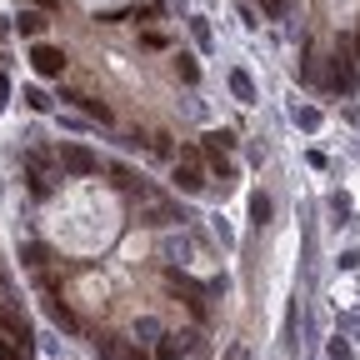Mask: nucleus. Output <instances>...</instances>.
<instances>
[{"label": "nucleus", "instance_id": "obj_18", "mask_svg": "<svg viewBox=\"0 0 360 360\" xmlns=\"http://www.w3.org/2000/svg\"><path fill=\"white\" fill-rule=\"evenodd\" d=\"M225 360H250V355H245V345H231V350H225Z\"/></svg>", "mask_w": 360, "mask_h": 360}, {"label": "nucleus", "instance_id": "obj_7", "mask_svg": "<svg viewBox=\"0 0 360 360\" xmlns=\"http://www.w3.org/2000/svg\"><path fill=\"white\" fill-rule=\"evenodd\" d=\"M330 85H335V90H355V70L345 65V56H335V70H330Z\"/></svg>", "mask_w": 360, "mask_h": 360}, {"label": "nucleus", "instance_id": "obj_8", "mask_svg": "<svg viewBox=\"0 0 360 360\" xmlns=\"http://www.w3.org/2000/svg\"><path fill=\"white\" fill-rule=\"evenodd\" d=\"M231 90H236V96H240L245 105L255 101V85H250V75H245V70H231Z\"/></svg>", "mask_w": 360, "mask_h": 360}, {"label": "nucleus", "instance_id": "obj_14", "mask_svg": "<svg viewBox=\"0 0 360 360\" xmlns=\"http://www.w3.org/2000/svg\"><path fill=\"white\" fill-rule=\"evenodd\" d=\"M250 215H255V225H265L270 220V200L265 195H250Z\"/></svg>", "mask_w": 360, "mask_h": 360}, {"label": "nucleus", "instance_id": "obj_11", "mask_svg": "<svg viewBox=\"0 0 360 360\" xmlns=\"http://www.w3.org/2000/svg\"><path fill=\"white\" fill-rule=\"evenodd\" d=\"M51 321L65 326V330H80V326H75V315H70V305H60V300H51Z\"/></svg>", "mask_w": 360, "mask_h": 360}, {"label": "nucleus", "instance_id": "obj_12", "mask_svg": "<svg viewBox=\"0 0 360 360\" xmlns=\"http://www.w3.org/2000/svg\"><path fill=\"white\" fill-rule=\"evenodd\" d=\"M25 355H30L25 340H0V360H25Z\"/></svg>", "mask_w": 360, "mask_h": 360}, {"label": "nucleus", "instance_id": "obj_17", "mask_svg": "<svg viewBox=\"0 0 360 360\" xmlns=\"http://www.w3.org/2000/svg\"><path fill=\"white\" fill-rule=\"evenodd\" d=\"M260 6H265V15H285L290 0H260Z\"/></svg>", "mask_w": 360, "mask_h": 360}, {"label": "nucleus", "instance_id": "obj_5", "mask_svg": "<svg viewBox=\"0 0 360 360\" xmlns=\"http://www.w3.org/2000/svg\"><path fill=\"white\" fill-rule=\"evenodd\" d=\"M0 326L11 330V340H25V345H30V330H25V321H20V315H15L11 305H0Z\"/></svg>", "mask_w": 360, "mask_h": 360}, {"label": "nucleus", "instance_id": "obj_13", "mask_svg": "<svg viewBox=\"0 0 360 360\" xmlns=\"http://www.w3.org/2000/svg\"><path fill=\"white\" fill-rule=\"evenodd\" d=\"M135 335H146V340H165V335H160V321H155V315H146V321L135 326Z\"/></svg>", "mask_w": 360, "mask_h": 360}, {"label": "nucleus", "instance_id": "obj_15", "mask_svg": "<svg viewBox=\"0 0 360 360\" xmlns=\"http://www.w3.org/2000/svg\"><path fill=\"white\" fill-rule=\"evenodd\" d=\"M20 255H25V265H30V270H40V265H45V245H25Z\"/></svg>", "mask_w": 360, "mask_h": 360}, {"label": "nucleus", "instance_id": "obj_2", "mask_svg": "<svg viewBox=\"0 0 360 360\" xmlns=\"http://www.w3.org/2000/svg\"><path fill=\"white\" fill-rule=\"evenodd\" d=\"M96 355H101V360H150L141 345H130V340H115V335H101V340H96Z\"/></svg>", "mask_w": 360, "mask_h": 360}, {"label": "nucleus", "instance_id": "obj_19", "mask_svg": "<svg viewBox=\"0 0 360 360\" xmlns=\"http://www.w3.org/2000/svg\"><path fill=\"white\" fill-rule=\"evenodd\" d=\"M0 281H6V276H0Z\"/></svg>", "mask_w": 360, "mask_h": 360}, {"label": "nucleus", "instance_id": "obj_4", "mask_svg": "<svg viewBox=\"0 0 360 360\" xmlns=\"http://www.w3.org/2000/svg\"><path fill=\"white\" fill-rule=\"evenodd\" d=\"M175 186H180V191H191V195H195V191H205V175H200L195 155H186V160L175 165Z\"/></svg>", "mask_w": 360, "mask_h": 360}, {"label": "nucleus", "instance_id": "obj_16", "mask_svg": "<svg viewBox=\"0 0 360 360\" xmlns=\"http://www.w3.org/2000/svg\"><path fill=\"white\" fill-rule=\"evenodd\" d=\"M295 125H305V130H315V125H321V115H315V110H310V105H305V110H300V105H295Z\"/></svg>", "mask_w": 360, "mask_h": 360}, {"label": "nucleus", "instance_id": "obj_3", "mask_svg": "<svg viewBox=\"0 0 360 360\" xmlns=\"http://www.w3.org/2000/svg\"><path fill=\"white\" fill-rule=\"evenodd\" d=\"M30 60H35V70H40L45 80H51V75H60V70H65V56L56 51V45H35V51H30Z\"/></svg>", "mask_w": 360, "mask_h": 360}, {"label": "nucleus", "instance_id": "obj_6", "mask_svg": "<svg viewBox=\"0 0 360 360\" xmlns=\"http://www.w3.org/2000/svg\"><path fill=\"white\" fill-rule=\"evenodd\" d=\"M15 30H20V35H40V30H45V15H40V11H20V15H15Z\"/></svg>", "mask_w": 360, "mask_h": 360}, {"label": "nucleus", "instance_id": "obj_9", "mask_svg": "<svg viewBox=\"0 0 360 360\" xmlns=\"http://www.w3.org/2000/svg\"><path fill=\"white\" fill-rule=\"evenodd\" d=\"M70 101H75V105H80V110H85V115H90V120H101V125H105V120H110V110H105V105H101V101H90V96H70Z\"/></svg>", "mask_w": 360, "mask_h": 360}, {"label": "nucleus", "instance_id": "obj_1", "mask_svg": "<svg viewBox=\"0 0 360 360\" xmlns=\"http://www.w3.org/2000/svg\"><path fill=\"white\" fill-rule=\"evenodd\" d=\"M60 170H70V175H96L101 160L90 155L85 146H60Z\"/></svg>", "mask_w": 360, "mask_h": 360}, {"label": "nucleus", "instance_id": "obj_10", "mask_svg": "<svg viewBox=\"0 0 360 360\" xmlns=\"http://www.w3.org/2000/svg\"><path fill=\"white\" fill-rule=\"evenodd\" d=\"M155 360H186V345H180V335H165L160 350H155Z\"/></svg>", "mask_w": 360, "mask_h": 360}]
</instances>
